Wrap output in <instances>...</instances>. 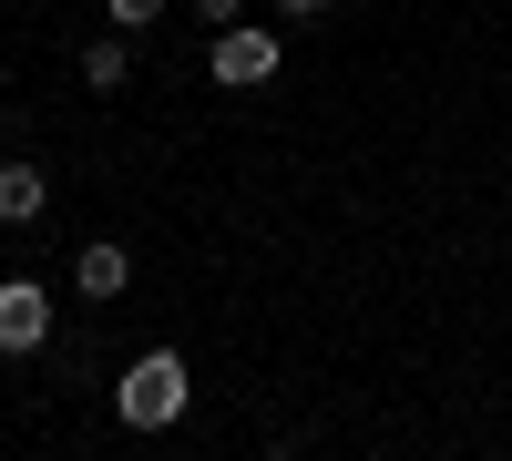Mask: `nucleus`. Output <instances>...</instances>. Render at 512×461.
<instances>
[{
  "instance_id": "nucleus-1",
  "label": "nucleus",
  "mask_w": 512,
  "mask_h": 461,
  "mask_svg": "<svg viewBox=\"0 0 512 461\" xmlns=\"http://www.w3.org/2000/svg\"><path fill=\"white\" fill-rule=\"evenodd\" d=\"M185 400H195L185 349H144V359L113 380V421H123V431H175V421H185Z\"/></svg>"
},
{
  "instance_id": "nucleus-2",
  "label": "nucleus",
  "mask_w": 512,
  "mask_h": 461,
  "mask_svg": "<svg viewBox=\"0 0 512 461\" xmlns=\"http://www.w3.org/2000/svg\"><path fill=\"white\" fill-rule=\"evenodd\" d=\"M205 72H216L226 93H256V82H277V72H287V41H277L267 21H226L216 41H205Z\"/></svg>"
},
{
  "instance_id": "nucleus-3",
  "label": "nucleus",
  "mask_w": 512,
  "mask_h": 461,
  "mask_svg": "<svg viewBox=\"0 0 512 461\" xmlns=\"http://www.w3.org/2000/svg\"><path fill=\"white\" fill-rule=\"evenodd\" d=\"M31 349H52V287L0 277V359H31Z\"/></svg>"
},
{
  "instance_id": "nucleus-4",
  "label": "nucleus",
  "mask_w": 512,
  "mask_h": 461,
  "mask_svg": "<svg viewBox=\"0 0 512 461\" xmlns=\"http://www.w3.org/2000/svg\"><path fill=\"white\" fill-rule=\"evenodd\" d=\"M72 287H82V298H123V287H134V257H123V246L113 236H93V246H82V257H72Z\"/></svg>"
},
{
  "instance_id": "nucleus-5",
  "label": "nucleus",
  "mask_w": 512,
  "mask_h": 461,
  "mask_svg": "<svg viewBox=\"0 0 512 461\" xmlns=\"http://www.w3.org/2000/svg\"><path fill=\"white\" fill-rule=\"evenodd\" d=\"M41 205H52V175L21 154V164H0V226H31Z\"/></svg>"
},
{
  "instance_id": "nucleus-6",
  "label": "nucleus",
  "mask_w": 512,
  "mask_h": 461,
  "mask_svg": "<svg viewBox=\"0 0 512 461\" xmlns=\"http://www.w3.org/2000/svg\"><path fill=\"white\" fill-rule=\"evenodd\" d=\"M123 82H134V31H103L82 52V93H123Z\"/></svg>"
},
{
  "instance_id": "nucleus-7",
  "label": "nucleus",
  "mask_w": 512,
  "mask_h": 461,
  "mask_svg": "<svg viewBox=\"0 0 512 461\" xmlns=\"http://www.w3.org/2000/svg\"><path fill=\"white\" fill-rule=\"evenodd\" d=\"M164 11H175V0H103V21H113V31H154Z\"/></svg>"
},
{
  "instance_id": "nucleus-8",
  "label": "nucleus",
  "mask_w": 512,
  "mask_h": 461,
  "mask_svg": "<svg viewBox=\"0 0 512 461\" xmlns=\"http://www.w3.org/2000/svg\"><path fill=\"white\" fill-rule=\"evenodd\" d=\"M195 21H205V31H226V21H246V0H195Z\"/></svg>"
},
{
  "instance_id": "nucleus-9",
  "label": "nucleus",
  "mask_w": 512,
  "mask_h": 461,
  "mask_svg": "<svg viewBox=\"0 0 512 461\" xmlns=\"http://www.w3.org/2000/svg\"><path fill=\"white\" fill-rule=\"evenodd\" d=\"M338 0H277V21H328Z\"/></svg>"
}]
</instances>
